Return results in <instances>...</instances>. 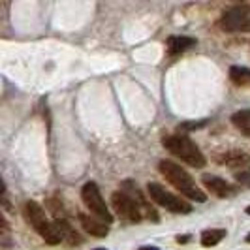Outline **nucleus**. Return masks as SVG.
Wrapping results in <instances>:
<instances>
[{"label": "nucleus", "mask_w": 250, "mask_h": 250, "mask_svg": "<svg viewBox=\"0 0 250 250\" xmlns=\"http://www.w3.org/2000/svg\"><path fill=\"white\" fill-rule=\"evenodd\" d=\"M23 216H25L26 222L43 237V241L47 245H59V243H62V237H61L57 226L51 224L49 220H47L45 211H43V207L40 203H36V201H26L25 207H23Z\"/></svg>", "instance_id": "2"}, {"label": "nucleus", "mask_w": 250, "mask_h": 250, "mask_svg": "<svg viewBox=\"0 0 250 250\" xmlns=\"http://www.w3.org/2000/svg\"><path fill=\"white\" fill-rule=\"evenodd\" d=\"M55 226H57V229H59V233H61V237H62V241H66L70 247H79L81 243H83V239H81V235L75 231L72 226L68 224L66 220H55Z\"/></svg>", "instance_id": "10"}, {"label": "nucleus", "mask_w": 250, "mask_h": 250, "mask_svg": "<svg viewBox=\"0 0 250 250\" xmlns=\"http://www.w3.org/2000/svg\"><path fill=\"white\" fill-rule=\"evenodd\" d=\"M220 26L226 32H250V6H235L222 15Z\"/></svg>", "instance_id": "6"}, {"label": "nucleus", "mask_w": 250, "mask_h": 250, "mask_svg": "<svg viewBox=\"0 0 250 250\" xmlns=\"http://www.w3.org/2000/svg\"><path fill=\"white\" fill-rule=\"evenodd\" d=\"M247 243H250V233L247 235Z\"/></svg>", "instance_id": "21"}, {"label": "nucleus", "mask_w": 250, "mask_h": 250, "mask_svg": "<svg viewBox=\"0 0 250 250\" xmlns=\"http://www.w3.org/2000/svg\"><path fill=\"white\" fill-rule=\"evenodd\" d=\"M162 145L171 154H175L177 158H181L183 162L190 164L194 167H203L205 166V156L201 154V150L196 147V143L188 136H183V134L166 136L162 139Z\"/></svg>", "instance_id": "3"}, {"label": "nucleus", "mask_w": 250, "mask_h": 250, "mask_svg": "<svg viewBox=\"0 0 250 250\" xmlns=\"http://www.w3.org/2000/svg\"><path fill=\"white\" fill-rule=\"evenodd\" d=\"M226 237V229H205L201 233V245L203 247H214Z\"/></svg>", "instance_id": "15"}, {"label": "nucleus", "mask_w": 250, "mask_h": 250, "mask_svg": "<svg viewBox=\"0 0 250 250\" xmlns=\"http://www.w3.org/2000/svg\"><path fill=\"white\" fill-rule=\"evenodd\" d=\"M207 125V121H200V123H187V125H181V130H196L201 126Z\"/></svg>", "instance_id": "17"}, {"label": "nucleus", "mask_w": 250, "mask_h": 250, "mask_svg": "<svg viewBox=\"0 0 250 250\" xmlns=\"http://www.w3.org/2000/svg\"><path fill=\"white\" fill-rule=\"evenodd\" d=\"M247 214H250V205L247 207Z\"/></svg>", "instance_id": "20"}, {"label": "nucleus", "mask_w": 250, "mask_h": 250, "mask_svg": "<svg viewBox=\"0 0 250 250\" xmlns=\"http://www.w3.org/2000/svg\"><path fill=\"white\" fill-rule=\"evenodd\" d=\"M229 79L239 87H250V70L243 66H233L229 70Z\"/></svg>", "instance_id": "13"}, {"label": "nucleus", "mask_w": 250, "mask_h": 250, "mask_svg": "<svg viewBox=\"0 0 250 250\" xmlns=\"http://www.w3.org/2000/svg\"><path fill=\"white\" fill-rule=\"evenodd\" d=\"M94 250H105V249H94Z\"/></svg>", "instance_id": "22"}, {"label": "nucleus", "mask_w": 250, "mask_h": 250, "mask_svg": "<svg viewBox=\"0 0 250 250\" xmlns=\"http://www.w3.org/2000/svg\"><path fill=\"white\" fill-rule=\"evenodd\" d=\"M235 179H237L239 185L250 188V169L249 167H245V169H241V171H235Z\"/></svg>", "instance_id": "16"}, {"label": "nucleus", "mask_w": 250, "mask_h": 250, "mask_svg": "<svg viewBox=\"0 0 250 250\" xmlns=\"http://www.w3.org/2000/svg\"><path fill=\"white\" fill-rule=\"evenodd\" d=\"M139 250H160L158 247H141Z\"/></svg>", "instance_id": "19"}, {"label": "nucleus", "mask_w": 250, "mask_h": 250, "mask_svg": "<svg viewBox=\"0 0 250 250\" xmlns=\"http://www.w3.org/2000/svg\"><path fill=\"white\" fill-rule=\"evenodd\" d=\"M79 222L83 226V229L90 233V235H94V237H105L107 233H109V228L104 224L102 220H96V218H92V216H87V214H79Z\"/></svg>", "instance_id": "9"}, {"label": "nucleus", "mask_w": 250, "mask_h": 250, "mask_svg": "<svg viewBox=\"0 0 250 250\" xmlns=\"http://www.w3.org/2000/svg\"><path fill=\"white\" fill-rule=\"evenodd\" d=\"M231 123H233V126H235L237 130H241L245 136H250V109H243V111L233 113Z\"/></svg>", "instance_id": "14"}, {"label": "nucleus", "mask_w": 250, "mask_h": 250, "mask_svg": "<svg viewBox=\"0 0 250 250\" xmlns=\"http://www.w3.org/2000/svg\"><path fill=\"white\" fill-rule=\"evenodd\" d=\"M192 45H196V40H194V38L171 36L167 40V51H169V55H179V53H183V51L190 49Z\"/></svg>", "instance_id": "12"}, {"label": "nucleus", "mask_w": 250, "mask_h": 250, "mask_svg": "<svg viewBox=\"0 0 250 250\" xmlns=\"http://www.w3.org/2000/svg\"><path fill=\"white\" fill-rule=\"evenodd\" d=\"M81 196H83V201L87 205V209L94 214L98 220H102L104 224H111L113 222V214L107 211L105 207V201L102 198L100 190L96 187V183H87L83 190H81Z\"/></svg>", "instance_id": "5"}, {"label": "nucleus", "mask_w": 250, "mask_h": 250, "mask_svg": "<svg viewBox=\"0 0 250 250\" xmlns=\"http://www.w3.org/2000/svg\"><path fill=\"white\" fill-rule=\"evenodd\" d=\"M111 203L113 209L119 213V216H123V218L130 220V222H139L143 218L139 205L125 192H115L111 198Z\"/></svg>", "instance_id": "7"}, {"label": "nucleus", "mask_w": 250, "mask_h": 250, "mask_svg": "<svg viewBox=\"0 0 250 250\" xmlns=\"http://www.w3.org/2000/svg\"><path fill=\"white\" fill-rule=\"evenodd\" d=\"M160 173L166 177V181H169L171 187H175L181 194H185L190 200L201 201V203L207 200V196L196 187L194 179L188 175L187 169L181 167L179 164L171 162V160H162L160 162Z\"/></svg>", "instance_id": "1"}, {"label": "nucleus", "mask_w": 250, "mask_h": 250, "mask_svg": "<svg viewBox=\"0 0 250 250\" xmlns=\"http://www.w3.org/2000/svg\"><path fill=\"white\" fill-rule=\"evenodd\" d=\"M220 164H226V166H231V167H243V166H249L250 164V156L241 152V150H228L224 156L218 158Z\"/></svg>", "instance_id": "11"}, {"label": "nucleus", "mask_w": 250, "mask_h": 250, "mask_svg": "<svg viewBox=\"0 0 250 250\" xmlns=\"http://www.w3.org/2000/svg\"><path fill=\"white\" fill-rule=\"evenodd\" d=\"M147 192H149L150 200L156 201L160 207H166V209L171 211V213H181V214L192 213V205H190L188 201L181 200L179 196L167 192V190L164 187H160L158 183H150L149 187H147Z\"/></svg>", "instance_id": "4"}, {"label": "nucleus", "mask_w": 250, "mask_h": 250, "mask_svg": "<svg viewBox=\"0 0 250 250\" xmlns=\"http://www.w3.org/2000/svg\"><path fill=\"white\" fill-rule=\"evenodd\" d=\"M203 185L209 188L211 192H214L218 198H226L229 194H233V187H229V183H226L224 179L214 175H203Z\"/></svg>", "instance_id": "8"}, {"label": "nucleus", "mask_w": 250, "mask_h": 250, "mask_svg": "<svg viewBox=\"0 0 250 250\" xmlns=\"http://www.w3.org/2000/svg\"><path fill=\"white\" fill-rule=\"evenodd\" d=\"M177 241L185 245V243H188V241H190V235H179V237H177Z\"/></svg>", "instance_id": "18"}]
</instances>
